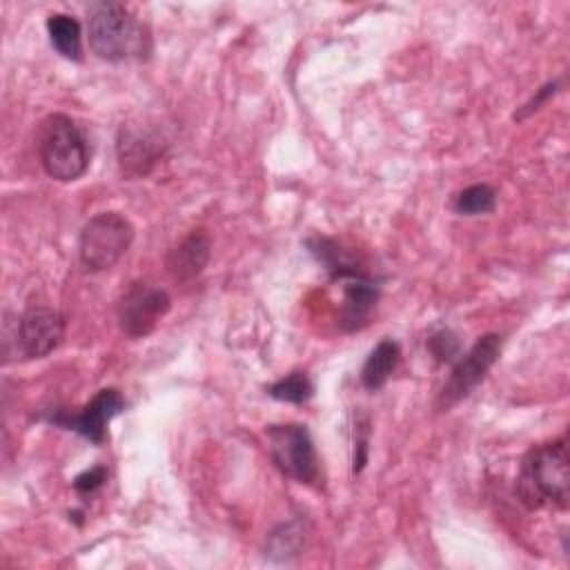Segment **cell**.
<instances>
[{
    "mask_svg": "<svg viewBox=\"0 0 570 570\" xmlns=\"http://www.w3.org/2000/svg\"><path fill=\"white\" fill-rule=\"evenodd\" d=\"M89 47L107 62L145 60L151 51L149 29L120 2H96L89 9Z\"/></svg>",
    "mask_w": 570,
    "mask_h": 570,
    "instance_id": "obj_1",
    "label": "cell"
},
{
    "mask_svg": "<svg viewBox=\"0 0 570 570\" xmlns=\"http://www.w3.org/2000/svg\"><path fill=\"white\" fill-rule=\"evenodd\" d=\"M517 494L530 510L568 505V445L563 439L528 450L517 476Z\"/></svg>",
    "mask_w": 570,
    "mask_h": 570,
    "instance_id": "obj_2",
    "label": "cell"
},
{
    "mask_svg": "<svg viewBox=\"0 0 570 570\" xmlns=\"http://www.w3.org/2000/svg\"><path fill=\"white\" fill-rule=\"evenodd\" d=\"M38 156L49 178L71 183L87 171L91 149L85 131L73 118L65 114H51L40 127Z\"/></svg>",
    "mask_w": 570,
    "mask_h": 570,
    "instance_id": "obj_3",
    "label": "cell"
},
{
    "mask_svg": "<svg viewBox=\"0 0 570 570\" xmlns=\"http://www.w3.org/2000/svg\"><path fill=\"white\" fill-rule=\"evenodd\" d=\"M134 225L120 212H100L91 216L78 236V256L85 269H111L134 243Z\"/></svg>",
    "mask_w": 570,
    "mask_h": 570,
    "instance_id": "obj_4",
    "label": "cell"
},
{
    "mask_svg": "<svg viewBox=\"0 0 570 570\" xmlns=\"http://www.w3.org/2000/svg\"><path fill=\"white\" fill-rule=\"evenodd\" d=\"M274 465L298 483H316L321 479L318 454L307 425L278 423L265 430Z\"/></svg>",
    "mask_w": 570,
    "mask_h": 570,
    "instance_id": "obj_5",
    "label": "cell"
},
{
    "mask_svg": "<svg viewBox=\"0 0 570 570\" xmlns=\"http://www.w3.org/2000/svg\"><path fill=\"white\" fill-rule=\"evenodd\" d=\"M169 307L171 296L167 294V289L147 281H136L122 292L116 305L120 332L129 338H142L156 330Z\"/></svg>",
    "mask_w": 570,
    "mask_h": 570,
    "instance_id": "obj_6",
    "label": "cell"
},
{
    "mask_svg": "<svg viewBox=\"0 0 570 570\" xmlns=\"http://www.w3.org/2000/svg\"><path fill=\"white\" fill-rule=\"evenodd\" d=\"M501 354V336L499 334H483L452 367L448 381L443 383L436 407L450 410L454 403L465 399L492 370Z\"/></svg>",
    "mask_w": 570,
    "mask_h": 570,
    "instance_id": "obj_7",
    "label": "cell"
},
{
    "mask_svg": "<svg viewBox=\"0 0 570 570\" xmlns=\"http://www.w3.org/2000/svg\"><path fill=\"white\" fill-rule=\"evenodd\" d=\"M122 410H125L122 394L116 387H102L78 414H69L67 410H53L47 416V421L65 430H73L96 445H102L107 441L109 421L118 416Z\"/></svg>",
    "mask_w": 570,
    "mask_h": 570,
    "instance_id": "obj_8",
    "label": "cell"
},
{
    "mask_svg": "<svg viewBox=\"0 0 570 570\" xmlns=\"http://www.w3.org/2000/svg\"><path fill=\"white\" fill-rule=\"evenodd\" d=\"M65 336V318L51 307H29L16 323V347L24 358L51 354Z\"/></svg>",
    "mask_w": 570,
    "mask_h": 570,
    "instance_id": "obj_9",
    "label": "cell"
},
{
    "mask_svg": "<svg viewBox=\"0 0 570 570\" xmlns=\"http://www.w3.org/2000/svg\"><path fill=\"white\" fill-rule=\"evenodd\" d=\"M118 165L125 176L138 178L151 171V167L160 160L165 142L160 136L138 129V127H122L118 134Z\"/></svg>",
    "mask_w": 570,
    "mask_h": 570,
    "instance_id": "obj_10",
    "label": "cell"
},
{
    "mask_svg": "<svg viewBox=\"0 0 570 570\" xmlns=\"http://www.w3.org/2000/svg\"><path fill=\"white\" fill-rule=\"evenodd\" d=\"M212 256V240L205 229H191L187 236H183L167 254L165 265L167 272L176 281H191L196 278L209 263Z\"/></svg>",
    "mask_w": 570,
    "mask_h": 570,
    "instance_id": "obj_11",
    "label": "cell"
},
{
    "mask_svg": "<svg viewBox=\"0 0 570 570\" xmlns=\"http://www.w3.org/2000/svg\"><path fill=\"white\" fill-rule=\"evenodd\" d=\"M376 301H379V287L365 274L345 278L341 314H338L341 330L345 332L361 330L370 321V314L376 307Z\"/></svg>",
    "mask_w": 570,
    "mask_h": 570,
    "instance_id": "obj_12",
    "label": "cell"
},
{
    "mask_svg": "<svg viewBox=\"0 0 570 570\" xmlns=\"http://www.w3.org/2000/svg\"><path fill=\"white\" fill-rule=\"evenodd\" d=\"M401 361V347L392 338H383L376 343V347L367 354L363 367H361V383L365 390H381L390 376L394 374L396 365Z\"/></svg>",
    "mask_w": 570,
    "mask_h": 570,
    "instance_id": "obj_13",
    "label": "cell"
},
{
    "mask_svg": "<svg viewBox=\"0 0 570 570\" xmlns=\"http://www.w3.org/2000/svg\"><path fill=\"white\" fill-rule=\"evenodd\" d=\"M47 33L51 47L67 60H82V29L73 16L51 13L47 18Z\"/></svg>",
    "mask_w": 570,
    "mask_h": 570,
    "instance_id": "obj_14",
    "label": "cell"
},
{
    "mask_svg": "<svg viewBox=\"0 0 570 570\" xmlns=\"http://www.w3.org/2000/svg\"><path fill=\"white\" fill-rule=\"evenodd\" d=\"M305 546V528L301 521H289L283 523L278 530H274L269 534V543H267V552L272 559L278 561H287L296 554H301V548Z\"/></svg>",
    "mask_w": 570,
    "mask_h": 570,
    "instance_id": "obj_15",
    "label": "cell"
},
{
    "mask_svg": "<svg viewBox=\"0 0 570 570\" xmlns=\"http://www.w3.org/2000/svg\"><path fill=\"white\" fill-rule=\"evenodd\" d=\"M497 207V189L488 183H476L454 196V212L463 216L490 214Z\"/></svg>",
    "mask_w": 570,
    "mask_h": 570,
    "instance_id": "obj_16",
    "label": "cell"
},
{
    "mask_svg": "<svg viewBox=\"0 0 570 570\" xmlns=\"http://www.w3.org/2000/svg\"><path fill=\"white\" fill-rule=\"evenodd\" d=\"M267 394L276 401H285V403H294V405H303L312 399L314 394V383L309 381V376L301 370H294L289 374H285L283 379H278L276 383H272L267 387Z\"/></svg>",
    "mask_w": 570,
    "mask_h": 570,
    "instance_id": "obj_17",
    "label": "cell"
},
{
    "mask_svg": "<svg viewBox=\"0 0 570 570\" xmlns=\"http://www.w3.org/2000/svg\"><path fill=\"white\" fill-rule=\"evenodd\" d=\"M428 347L436 356V361H441V363L454 361L459 350H461L456 334H452L450 330H439L436 334H432L430 341H428Z\"/></svg>",
    "mask_w": 570,
    "mask_h": 570,
    "instance_id": "obj_18",
    "label": "cell"
},
{
    "mask_svg": "<svg viewBox=\"0 0 570 570\" xmlns=\"http://www.w3.org/2000/svg\"><path fill=\"white\" fill-rule=\"evenodd\" d=\"M559 87H561V82L559 80H550V82H546L541 89H537V94L528 100V102H523L517 111H514V120H525L528 116H532V114H537L557 91H559Z\"/></svg>",
    "mask_w": 570,
    "mask_h": 570,
    "instance_id": "obj_19",
    "label": "cell"
},
{
    "mask_svg": "<svg viewBox=\"0 0 570 570\" xmlns=\"http://www.w3.org/2000/svg\"><path fill=\"white\" fill-rule=\"evenodd\" d=\"M105 481H107V470L102 465H96V468H89V470H85L82 474H78L73 479V490L78 494L87 497V494H94L98 488H102Z\"/></svg>",
    "mask_w": 570,
    "mask_h": 570,
    "instance_id": "obj_20",
    "label": "cell"
}]
</instances>
